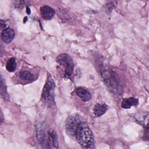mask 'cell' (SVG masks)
<instances>
[{
  "label": "cell",
  "instance_id": "cell-5",
  "mask_svg": "<svg viewBox=\"0 0 149 149\" xmlns=\"http://www.w3.org/2000/svg\"><path fill=\"white\" fill-rule=\"evenodd\" d=\"M79 117L76 115L69 116L65 124V128L67 133L70 136H75V133L79 125L81 123Z\"/></svg>",
  "mask_w": 149,
  "mask_h": 149
},
{
  "label": "cell",
  "instance_id": "cell-14",
  "mask_svg": "<svg viewBox=\"0 0 149 149\" xmlns=\"http://www.w3.org/2000/svg\"><path fill=\"white\" fill-rule=\"evenodd\" d=\"M1 95L2 97H3L4 99L7 100H9V95L8 94L6 87L2 76H1Z\"/></svg>",
  "mask_w": 149,
  "mask_h": 149
},
{
  "label": "cell",
  "instance_id": "cell-16",
  "mask_svg": "<svg viewBox=\"0 0 149 149\" xmlns=\"http://www.w3.org/2000/svg\"><path fill=\"white\" fill-rule=\"evenodd\" d=\"M1 123L3 122V115H2V112H1Z\"/></svg>",
  "mask_w": 149,
  "mask_h": 149
},
{
  "label": "cell",
  "instance_id": "cell-6",
  "mask_svg": "<svg viewBox=\"0 0 149 149\" xmlns=\"http://www.w3.org/2000/svg\"><path fill=\"white\" fill-rule=\"evenodd\" d=\"M40 13L42 17L45 20L51 19L55 13V10L48 5H44L40 8Z\"/></svg>",
  "mask_w": 149,
  "mask_h": 149
},
{
  "label": "cell",
  "instance_id": "cell-2",
  "mask_svg": "<svg viewBox=\"0 0 149 149\" xmlns=\"http://www.w3.org/2000/svg\"><path fill=\"white\" fill-rule=\"evenodd\" d=\"M75 137L77 142L83 148H91L94 146L93 134L84 122H81L76 131Z\"/></svg>",
  "mask_w": 149,
  "mask_h": 149
},
{
  "label": "cell",
  "instance_id": "cell-12",
  "mask_svg": "<svg viewBox=\"0 0 149 149\" xmlns=\"http://www.w3.org/2000/svg\"><path fill=\"white\" fill-rule=\"evenodd\" d=\"M51 141L53 146L58 148V136L56 133L54 131L52 130L51 132L49 133V137H48V144Z\"/></svg>",
  "mask_w": 149,
  "mask_h": 149
},
{
  "label": "cell",
  "instance_id": "cell-15",
  "mask_svg": "<svg viewBox=\"0 0 149 149\" xmlns=\"http://www.w3.org/2000/svg\"><path fill=\"white\" fill-rule=\"evenodd\" d=\"M19 77L24 80H32L33 79V75L30 72L27 70L22 71L19 74Z\"/></svg>",
  "mask_w": 149,
  "mask_h": 149
},
{
  "label": "cell",
  "instance_id": "cell-9",
  "mask_svg": "<svg viewBox=\"0 0 149 149\" xmlns=\"http://www.w3.org/2000/svg\"><path fill=\"white\" fill-rule=\"evenodd\" d=\"M76 94L77 96L83 101L84 102L88 101L91 99V94L90 92L87 90L85 88H81V87H79L76 89Z\"/></svg>",
  "mask_w": 149,
  "mask_h": 149
},
{
  "label": "cell",
  "instance_id": "cell-7",
  "mask_svg": "<svg viewBox=\"0 0 149 149\" xmlns=\"http://www.w3.org/2000/svg\"><path fill=\"white\" fill-rule=\"evenodd\" d=\"M1 37L4 42L6 44L10 43L15 37V31L10 27L5 28L2 32Z\"/></svg>",
  "mask_w": 149,
  "mask_h": 149
},
{
  "label": "cell",
  "instance_id": "cell-1",
  "mask_svg": "<svg viewBox=\"0 0 149 149\" xmlns=\"http://www.w3.org/2000/svg\"><path fill=\"white\" fill-rule=\"evenodd\" d=\"M101 76L102 80L111 92L116 95L122 94V86L119 77L114 71L104 67L101 70Z\"/></svg>",
  "mask_w": 149,
  "mask_h": 149
},
{
  "label": "cell",
  "instance_id": "cell-13",
  "mask_svg": "<svg viewBox=\"0 0 149 149\" xmlns=\"http://www.w3.org/2000/svg\"><path fill=\"white\" fill-rule=\"evenodd\" d=\"M6 69L9 72H13L16 70V59L14 58H10L8 59L6 65Z\"/></svg>",
  "mask_w": 149,
  "mask_h": 149
},
{
  "label": "cell",
  "instance_id": "cell-3",
  "mask_svg": "<svg viewBox=\"0 0 149 149\" xmlns=\"http://www.w3.org/2000/svg\"><path fill=\"white\" fill-rule=\"evenodd\" d=\"M55 83L50 75H48L42 91V98L48 106L55 104Z\"/></svg>",
  "mask_w": 149,
  "mask_h": 149
},
{
  "label": "cell",
  "instance_id": "cell-11",
  "mask_svg": "<svg viewBox=\"0 0 149 149\" xmlns=\"http://www.w3.org/2000/svg\"><path fill=\"white\" fill-rule=\"evenodd\" d=\"M108 109V106L105 104H97L94 108L93 112L95 116L100 117L104 115Z\"/></svg>",
  "mask_w": 149,
  "mask_h": 149
},
{
  "label": "cell",
  "instance_id": "cell-10",
  "mask_svg": "<svg viewBox=\"0 0 149 149\" xmlns=\"http://www.w3.org/2000/svg\"><path fill=\"white\" fill-rule=\"evenodd\" d=\"M139 100L134 97H130L123 100L121 107L124 109H129L132 106H136L138 104Z\"/></svg>",
  "mask_w": 149,
  "mask_h": 149
},
{
  "label": "cell",
  "instance_id": "cell-8",
  "mask_svg": "<svg viewBox=\"0 0 149 149\" xmlns=\"http://www.w3.org/2000/svg\"><path fill=\"white\" fill-rule=\"evenodd\" d=\"M134 119L139 124L146 127L148 126V113L146 112H139L134 115Z\"/></svg>",
  "mask_w": 149,
  "mask_h": 149
},
{
  "label": "cell",
  "instance_id": "cell-4",
  "mask_svg": "<svg viewBox=\"0 0 149 149\" xmlns=\"http://www.w3.org/2000/svg\"><path fill=\"white\" fill-rule=\"evenodd\" d=\"M56 62L65 69V77L69 78L72 75L74 63L71 57L65 53L59 54L56 58Z\"/></svg>",
  "mask_w": 149,
  "mask_h": 149
}]
</instances>
